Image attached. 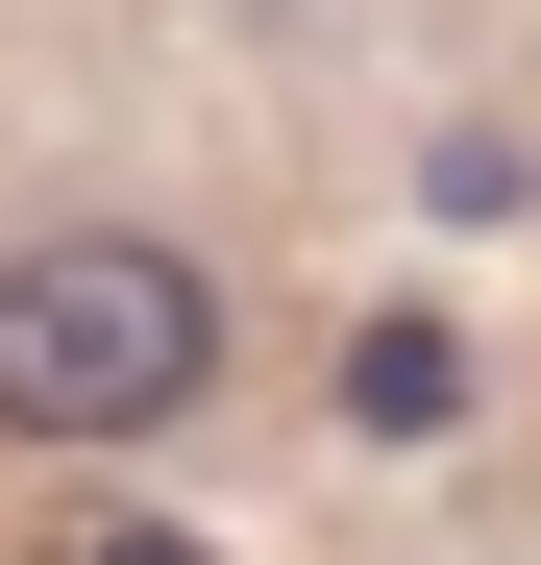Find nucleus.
Masks as SVG:
<instances>
[{
  "instance_id": "nucleus-3",
  "label": "nucleus",
  "mask_w": 541,
  "mask_h": 565,
  "mask_svg": "<svg viewBox=\"0 0 541 565\" xmlns=\"http://www.w3.org/2000/svg\"><path fill=\"white\" fill-rule=\"evenodd\" d=\"M74 565H198V541H74Z\"/></svg>"
},
{
  "instance_id": "nucleus-2",
  "label": "nucleus",
  "mask_w": 541,
  "mask_h": 565,
  "mask_svg": "<svg viewBox=\"0 0 541 565\" xmlns=\"http://www.w3.org/2000/svg\"><path fill=\"white\" fill-rule=\"evenodd\" d=\"M443 394H468V369H443V320H370V344H344V418H370V443H418Z\"/></svg>"
},
{
  "instance_id": "nucleus-1",
  "label": "nucleus",
  "mask_w": 541,
  "mask_h": 565,
  "mask_svg": "<svg viewBox=\"0 0 541 565\" xmlns=\"http://www.w3.org/2000/svg\"><path fill=\"white\" fill-rule=\"evenodd\" d=\"M198 394H222V296L148 222H74V246L0 270V418H25V443H148Z\"/></svg>"
}]
</instances>
